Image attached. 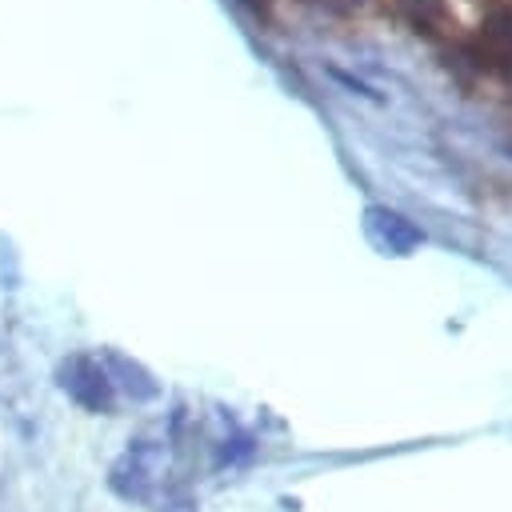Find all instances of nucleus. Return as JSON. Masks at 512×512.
Masks as SVG:
<instances>
[{"label":"nucleus","instance_id":"obj_8","mask_svg":"<svg viewBox=\"0 0 512 512\" xmlns=\"http://www.w3.org/2000/svg\"><path fill=\"white\" fill-rule=\"evenodd\" d=\"M164 512H196L192 504H172V508H164Z\"/></svg>","mask_w":512,"mask_h":512},{"label":"nucleus","instance_id":"obj_1","mask_svg":"<svg viewBox=\"0 0 512 512\" xmlns=\"http://www.w3.org/2000/svg\"><path fill=\"white\" fill-rule=\"evenodd\" d=\"M56 384L68 400H76L84 412H112L116 404V388L104 372V364L88 352H72L56 364Z\"/></svg>","mask_w":512,"mask_h":512},{"label":"nucleus","instance_id":"obj_3","mask_svg":"<svg viewBox=\"0 0 512 512\" xmlns=\"http://www.w3.org/2000/svg\"><path fill=\"white\" fill-rule=\"evenodd\" d=\"M100 364H104V372H108L112 388H120L128 400H136V404H148V400H156V396H160V384H156V376H152V372H148L140 360L124 356L120 348H104V352H100Z\"/></svg>","mask_w":512,"mask_h":512},{"label":"nucleus","instance_id":"obj_5","mask_svg":"<svg viewBox=\"0 0 512 512\" xmlns=\"http://www.w3.org/2000/svg\"><path fill=\"white\" fill-rule=\"evenodd\" d=\"M480 48L488 56V64L512 60V4H492V12L484 16V32H480ZM480 56V64H484Z\"/></svg>","mask_w":512,"mask_h":512},{"label":"nucleus","instance_id":"obj_7","mask_svg":"<svg viewBox=\"0 0 512 512\" xmlns=\"http://www.w3.org/2000/svg\"><path fill=\"white\" fill-rule=\"evenodd\" d=\"M248 452H252V440H248V436H232V440L220 444V452H216V468L236 464V460H244Z\"/></svg>","mask_w":512,"mask_h":512},{"label":"nucleus","instance_id":"obj_4","mask_svg":"<svg viewBox=\"0 0 512 512\" xmlns=\"http://www.w3.org/2000/svg\"><path fill=\"white\" fill-rule=\"evenodd\" d=\"M368 232H372V240L384 248V252H392V256H404V252H412L424 236H420V228L416 224H408L400 212H392V208H368Z\"/></svg>","mask_w":512,"mask_h":512},{"label":"nucleus","instance_id":"obj_6","mask_svg":"<svg viewBox=\"0 0 512 512\" xmlns=\"http://www.w3.org/2000/svg\"><path fill=\"white\" fill-rule=\"evenodd\" d=\"M400 8L420 32H440L444 24V0H400Z\"/></svg>","mask_w":512,"mask_h":512},{"label":"nucleus","instance_id":"obj_2","mask_svg":"<svg viewBox=\"0 0 512 512\" xmlns=\"http://www.w3.org/2000/svg\"><path fill=\"white\" fill-rule=\"evenodd\" d=\"M156 448L148 440H132V448L108 468V488L120 496V500H148L152 492V460Z\"/></svg>","mask_w":512,"mask_h":512}]
</instances>
